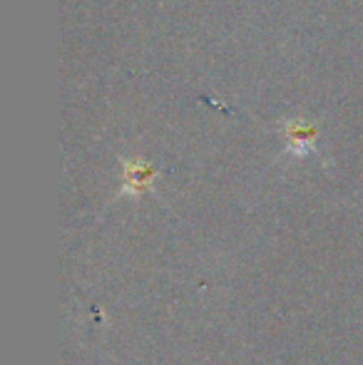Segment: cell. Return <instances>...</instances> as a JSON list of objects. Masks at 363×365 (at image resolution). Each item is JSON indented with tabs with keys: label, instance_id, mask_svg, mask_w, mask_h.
Wrapping results in <instances>:
<instances>
[{
	"label": "cell",
	"instance_id": "2",
	"mask_svg": "<svg viewBox=\"0 0 363 365\" xmlns=\"http://www.w3.org/2000/svg\"><path fill=\"white\" fill-rule=\"evenodd\" d=\"M314 137H316V130L306 122H291L286 127V142H289V149L294 154H304L306 149H311L314 145Z\"/></svg>",
	"mask_w": 363,
	"mask_h": 365
},
{
	"label": "cell",
	"instance_id": "1",
	"mask_svg": "<svg viewBox=\"0 0 363 365\" xmlns=\"http://www.w3.org/2000/svg\"><path fill=\"white\" fill-rule=\"evenodd\" d=\"M155 177H157V169L152 164L140 162V159H130L122 167V184L117 197H142V194L152 192Z\"/></svg>",
	"mask_w": 363,
	"mask_h": 365
}]
</instances>
